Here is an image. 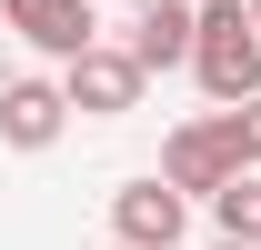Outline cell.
Here are the masks:
<instances>
[{"label": "cell", "instance_id": "1", "mask_svg": "<svg viewBox=\"0 0 261 250\" xmlns=\"http://www.w3.org/2000/svg\"><path fill=\"white\" fill-rule=\"evenodd\" d=\"M201 80V100H241L261 90V30H251V10L241 0H201V20H191V60H181Z\"/></svg>", "mask_w": 261, "mask_h": 250}, {"label": "cell", "instance_id": "2", "mask_svg": "<svg viewBox=\"0 0 261 250\" xmlns=\"http://www.w3.org/2000/svg\"><path fill=\"white\" fill-rule=\"evenodd\" d=\"M61 90H70V110H81V120H121V110H141L151 70L130 60V40L100 30L91 50H70V60H61Z\"/></svg>", "mask_w": 261, "mask_h": 250}, {"label": "cell", "instance_id": "3", "mask_svg": "<svg viewBox=\"0 0 261 250\" xmlns=\"http://www.w3.org/2000/svg\"><path fill=\"white\" fill-rule=\"evenodd\" d=\"M191 230V190H171L161 170H141V180L111 190V240H141V250H181Z\"/></svg>", "mask_w": 261, "mask_h": 250}, {"label": "cell", "instance_id": "4", "mask_svg": "<svg viewBox=\"0 0 261 250\" xmlns=\"http://www.w3.org/2000/svg\"><path fill=\"white\" fill-rule=\"evenodd\" d=\"M70 130V90L61 80H40V70H20V80H0V150H61Z\"/></svg>", "mask_w": 261, "mask_h": 250}, {"label": "cell", "instance_id": "5", "mask_svg": "<svg viewBox=\"0 0 261 250\" xmlns=\"http://www.w3.org/2000/svg\"><path fill=\"white\" fill-rule=\"evenodd\" d=\"M0 20L31 40L40 60H70V50L100 40V10H91V0H0Z\"/></svg>", "mask_w": 261, "mask_h": 250}, {"label": "cell", "instance_id": "6", "mask_svg": "<svg viewBox=\"0 0 261 250\" xmlns=\"http://www.w3.org/2000/svg\"><path fill=\"white\" fill-rule=\"evenodd\" d=\"M191 20H201V0H141L121 40H130L141 70H181V60H191Z\"/></svg>", "mask_w": 261, "mask_h": 250}, {"label": "cell", "instance_id": "7", "mask_svg": "<svg viewBox=\"0 0 261 250\" xmlns=\"http://www.w3.org/2000/svg\"><path fill=\"white\" fill-rule=\"evenodd\" d=\"M161 180H171V190H191V200H211V190L231 180V150H221V130H211V120H181V130L161 140Z\"/></svg>", "mask_w": 261, "mask_h": 250}, {"label": "cell", "instance_id": "8", "mask_svg": "<svg viewBox=\"0 0 261 250\" xmlns=\"http://www.w3.org/2000/svg\"><path fill=\"white\" fill-rule=\"evenodd\" d=\"M211 130H221L231 170H261V90H241V100H211Z\"/></svg>", "mask_w": 261, "mask_h": 250}, {"label": "cell", "instance_id": "9", "mask_svg": "<svg viewBox=\"0 0 261 250\" xmlns=\"http://www.w3.org/2000/svg\"><path fill=\"white\" fill-rule=\"evenodd\" d=\"M211 220H221L231 240H261V170H231V180L211 190Z\"/></svg>", "mask_w": 261, "mask_h": 250}, {"label": "cell", "instance_id": "10", "mask_svg": "<svg viewBox=\"0 0 261 250\" xmlns=\"http://www.w3.org/2000/svg\"><path fill=\"white\" fill-rule=\"evenodd\" d=\"M211 250H261V240H231V230H221V240H211Z\"/></svg>", "mask_w": 261, "mask_h": 250}, {"label": "cell", "instance_id": "11", "mask_svg": "<svg viewBox=\"0 0 261 250\" xmlns=\"http://www.w3.org/2000/svg\"><path fill=\"white\" fill-rule=\"evenodd\" d=\"M241 10H251V30H261V0H241Z\"/></svg>", "mask_w": 261, "mask_h": 250}, {"label": "cell", "instance_id": "12", "mask_svg": "<svg viewBox=\"0 0 261 250\" xmlns=\"http://www.w3.org/2000/svg\"><path fill=\"white\" fill-rule=\"evenodd\" d=\"M100 250H141V240H100Z\"/></svg>", "mask_w": 261, "mask_h": 250}]
</instances>
